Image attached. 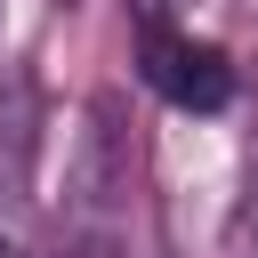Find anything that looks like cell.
I'll list each match as a JSON object with an SVG mask.
<instances>
[{"label": "cell", "instance_id": "1", "mask_svg": "<svg viewBox=\"0 0 258 258\" xmlns=\"http://www.w3.org/2000/svg\"><path fill=\"white\" fill-rule=\"evenodd\" d=\"M32 161H40V97L24 73H0V258L32 242Z\"/></svg>", "mask_w": 258, "mask_h": 258}, {"label": "cell", "instance_id": "2", "mask_svg": "<svg viewBox=\"0 0 258 258\" xmlns=\"http://www.w3.org/2000/svg\"><path fill=\"white\" fill-rule=\"evenodd\" d=\"M145 89L169 97L177 113H226V105H234V64H226L218 40L145 24Z\"/></svg>", "mask_w": 258, "mask_h": 258}, {"label": "cell", "instance_id": "3", "mask_svg": "<svg viewBox=\"0 0 258 258\" xmlns=\"http://www.w3.org/2000/svg\"><path fill=\"white\" fill-rule=\"evenodd\" d=\"M56 8H73V0H56Z\"/></svg>", "mask_w": 258, "mask_h": 258}]
</instances>
